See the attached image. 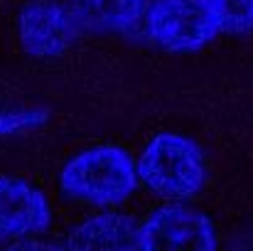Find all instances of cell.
Listing matches in <instances>:
<instances>
[{"label":"cell","mask_w":253,"mask_h":251,"mask_svg":"<svg viewBox=\"0 0 253 251\" xmlns=\"http://www.w3.org/2000/svg\"><path fill=\"white\" fill-rule=\"evenodd\" d=\"M67 7L79 30L123 32L145 17L148 0H69Z\"/></svg>","instance_id":"cell-8"},{"label":"cell","mask_w":253,"mask_h":251,"mask_svg":"<svg viewBox=\"0 0 253 251\" xmlns=\"http://www.w3.org/2000/svg\"><path fill=\"white\" fill-rule=\"evenodd\" d=\"M47 121L44 111L37 108H12V111H0V136H12L27 128H35Z\"/></svg>","instance_id":"cell-10"},{"label":"cell","mask_w":253,"mask_h":251,"mask_svg":"<svg viewBox=\"0 0 253 251\" xmlns=\"http://www.w3.org/2000/svg\"><path fill=\"white\" fill-rule=\"evenodd\" d=\"M138 180L165 200L194 197L207 177V163L194 141L182 133H160L140 153Z\"/></svg>","instance_id":"cell-2"},{"label":"cell","mask_w":253,"mask_h":251,"mask_svg":"<svg viewBox=\"0 0 253 251\" xmlns=\"http://www.w3.org/2000/svg\"><path fill=\"white\" fill-rule=\"evenodd\" d=\"M79 27L69 7L59 0H30L17 17V35L27 54L52 59L64 54Z\"/></svg>","instance_id":"cell-5"},{"label":"cell","mask_w":253,"mask_h":251,"mask_svg":"<svg viewBox=\"0 0 253 251\" xmlns=\"http://www.w3.org/2000/svg\"><path fill=\"white\" fill-rule=\"evenodd\" d=\"M2 251H69V249H67L64 244H54V242H44V239L27 237V239L12 242L10 247H5Z\"/></svg>","instance_id":"cell-11"},{"label":"cell","mask_w":253,"mask_h":251,"mask_svg":"<svg viewBox=\"0 0 253 251\" xmlns=\"http://www.w3.org/2000/svg\"><path fill=\"white\" fill-rule=\"evenodd\" d=\"M219 32L249 35L253 32V0H207Z\"/></svg>","instance_id":"cell-9"},{"label":"cell","mask_w":253,"mask_h":251,"mask_svg":"<svg viewBox=\"0 0 253 251\" xmlns=\"http://www.w3.org/2000/svg\"><path fill=\"white\" fill-rule=\"evenodd\" d=\"M219 237L214 222L182 202L158 207L140 224L138 251H216Z\"/></svg>","instance_id":"cell-4"},{"label":"cell","mask_w":253,"mask_h":251,"mask_svg":"<svg viewBox=\"0 0 253 251\" xmlns=\"http://www.w3.org/2000/svg\"><path fill=\"white\" fill-rule=\"evenodd\" d=\"M138 244L140 224L133 217L103 212L72 227L64 247L69 251H138Z\"/></svg>","instance_id":"cell-7"},{"label":"cell","mask_w":253,"mask_h":251,"mask_svg":"<svg viewBox=\"0 0 253 251\" xmlns=\"http://www.w3.org/2000/svg\"><path fill=\"white\" fill-rule=\"evenodd\" d=\"M52 222L47 195L22 180L0 175V239H27L44 232Z\"/></svg>","instance_id":"cell-6"},{"label":"cell","mask_w":253,"mask_h":251,"mask_svg":"<svg viewBox=\"0 0 253 251\" xmlns=\"http://www.w3.org/2000/svg\"><path fill=\"white\" fill-rule=\"evenodd\" d=\"M148 37L165 52L192 54L216 37L207 0H153L145 10Z\"/></svg>","instance_id":"cell-3"},{"label":"cell","mask_w":253,"mask_h":251,"mask_svg":"<svg viewBox=\"0 0 253 251\" xmlns=\"http://www.w3.org/2000/svg\"><path fill=\"white\" fill-rule=\"evenodd\" d=\"M62 192L84 204L111 207L128 200L138 187L133 158L118 146H96L74 155L59 177Z\"/></svg>","instance_id":"cell-1"}]
</instances>
